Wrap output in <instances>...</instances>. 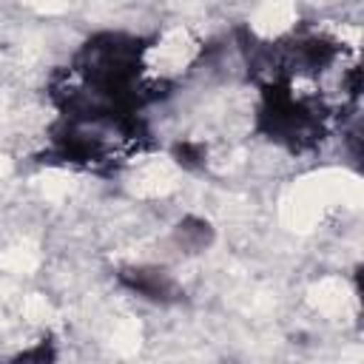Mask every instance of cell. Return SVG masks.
Here are the masks:
<instances>
[{
	"label": "cell",
	"mask_w": 364,
	"mask_h": 364,
	"mask_svg": "<svg viewBox=\"0 0 364 364\" xmlns=\"http://www.w3.org/2000/svg\"><path fill=\"white\" fill-rule=\"evenodd\" d=\"M122 282L134 293H139L145 299H154V301H168L171 296H176L173 279L165 270H159V267H134V270H125L122 273Z\"/></svg>",
	"instance_id": "6da1fadb"
}]
</instances>
